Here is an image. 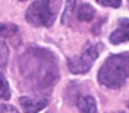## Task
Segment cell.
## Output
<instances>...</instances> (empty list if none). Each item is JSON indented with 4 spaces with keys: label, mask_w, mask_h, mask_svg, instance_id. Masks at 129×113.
<instances>
[{
    "label": "cell",
    "mask_w": 129,
    "mask_h": 113,
    "mask_svg": "<svg viewBox=\"0 0 129 113\" xmlns=\"http://www.w3.org/2000/svg\"><path fill=\"white\" fill-rule=\"evenodd\" d=\"M19 71L35 89H45L52 86L58 78L57 58L49 51L32 48L22 55L19 61Z\"/></svg>",
    "instance_id": "1"
},
{
    "label": "cell",
    "mask_w": 129,
    "mask_h": 113,
    "mask_svg": "<svg viewBox=\"0 0 129 113\" xmlns=\"http://www.w3.org/2000/svg\"><path fill=\"white\" fill-rule=\"evenodd\" d=\"M58 3L34 2L26 10V20L34 26H51L57 16Z\"/></svg>",
    "instance_id": "3"
},
{
    "label": "cell",
    "mask_w": 129,
    "mask_h": 113,
    "mask_svg": "<svg viewBox=\"0 0 129 113\" xmlns=\"http://www.w3.org/2000/svg\"><path fill=\"white\" fill-rule=\"evenodd\" d=\"M80 113H97V104L93 96H80L77 100Z\"/></svg>",
    "instance_id": "8"
},
{
    "label": "cell",
    "mask_w": 129,
    "mask_h": 113,
    "mask_svg": "<svg viewBox=\"0 0 129 113\" xmlns=\"http://www.w3.org/2000/svg\"><path fill=\"white\" fill-rule=\"evenodd\" d=\"M129 78V54L110 55L102 64L97 74L100 84L109 89L120 87Z\"/></svg>",
    "instance_id": "2"
},
{
    "label": "cell",
    "mask_w": 129,
    "mask_h": 113,
    "mask_svg": "<svg viewBox=\"0 0 129 113\" xmlns=\"http://www.w3.org/2000/svg\"><path fill=\"white\" fill-rule=\"evenodd\" d=\"M48 97L45 96H23L19 99V103L25 113H38L45 109L48 104Z\"/></svg>",
    "instance_id": "5"
},
{
    "label": "cell",
    "mask_w": 129,
    "mask_h": 113,
    "mask_svg": "<svg viewBox=\"0 0 129 113\" xmlns=\"http://www.w3.org/2000/svg\"><path fill=\"white\" fill-rule=\"evenodd\" d=\"M2 99L3 100H9L10 99V89H9V84H7L6 78H5V76L2 74Z\"/></svg>",
    "instance_id": "9"
},
{
    "label": "cell",
    "mask_w": 129,
    "mask_h": 113,
    "mask_svg": "<svg viewBox=\"0 0 129 113\" xmlns=\"http://www.w3.org/2000/svg\"><path fill=\"white\" fill-rule=\"evenodd\" d=\"M110 42L112 44H123V42H129V19H120L117 22L116 30H113L110 33Z\"/></svg>",
    "instance_id": "6"
},
{
    "label": "cell",
    "mask_w": 129,
    "mask_h": 113,
    "mask_svg": "<svg viewBox=\"0 0 129 113\" xmlns=\"http://www.w3.org/2000/svg\"><path fill=\"white\" fill-rule=\"evenodd\" d=\"M6 61H7V47L5 42H2V67L6 65Z\"/></svg>",
    "instance_id": "11"
},
{
    "label": "cell",
    "mask_w": 129,
    "mask_h": 113,
    "mask_svg": "<svg viewBox=\"0 0 129 113\" xmlns=\"http://www.w3.org/2000/svg\"><path fill=\"white\" fill-rule=\"evenodd\" d=\"M102 48L103 47L100 44H87L80 55L73 57V58H70L67 61L70 71L73 74H86L91 68L94 61L97 60Z\"/></svg>",
    "instance_id": "4"
},
{
    "label": "cell",
    "mask_w": 129,
    "mask_h": 113,
    "mask_svg": "<svg viewBox=\"0 0 129 113\" xmlns=\"http://www.w3.org/2000/svg\"><path fill=\"white\" fill-rule=\"evenodd\" d=\"M99 5L102 6H109V7H119L120 6V0H97Z\"/></svg>",
    "instance_id": "10"
},
{
    "label": "cell",
    "mask_w": 129,
    "mask_h": 113,
    "mask_svg": "<svg viewBox=\"0 0 129 113\" xmlns=\"http://www.w3.org/2000/svg\"><path fill=\"white\" fill-rule=\"evenodd\" d=\"M0 113H19L13 106H9V104H2L0 107Z\"/></svg>",
    "instance_id": "12"
},
{
    "label": "cell",
    "mask_w": 129,
    "mask_h": 113,
    "mask_svg": "<svg viewBox=\"0 0 129 113\" xmlns=\"http://www.w3.org/2000/svg\"><path fill=\"white\" fill-rule=\"evenodd\" d=\"M73 9H74V13H76V18L78 20H83V22H90L91 19L94 18V7L90 6L88 3H73Z\"/></svg>",
    "instance_id": "7"
}]
</instances>
